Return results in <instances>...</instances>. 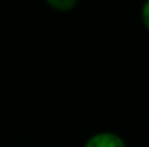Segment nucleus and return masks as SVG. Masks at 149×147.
Instances as JSON below:
<instances>
[{"mask_svg":"<svg viewBox=\"0 0 149 147\" xmlns=\"http://www.w3.org/2000/svg\"><path fill=\"white\" fill-rule=\"evenodd\" d=\"M143 22H144V26L149 29V2H146L144 6H143Z\"/></svg>","mask_w":149,"mask_h":147,"instance_id":"3","label":"nucleus"},{"mask_svg":"<svg viewBox=\"0 0 149 147\" xmlns=\"http://www.w3.org/2000/svg\"><path fill=\"white\" fill-rule=\"evenodd\" d=\"M49 5L56 6V8H60V10H70L72 6L76 5V2L74 0H68V2H57V0H49Z\"/></svg>","mask_w":149,"mask_h":147,"instance_id":"2","label":"nucleus"},{"mask_svg":"<svg viewBox=\"0 0 149 147\" xmlns=\"http://www.w3.org/2000/svg\"><path fill=\"white\" fill-rule=\"evenodd\" d=\"M84 147H125V144L114 133H98L92 136Z\"/></svg>","mask_w":149,"mask_h":147,"instance_id":"1","label":"nucleus"}]
</instances>
